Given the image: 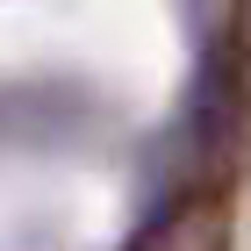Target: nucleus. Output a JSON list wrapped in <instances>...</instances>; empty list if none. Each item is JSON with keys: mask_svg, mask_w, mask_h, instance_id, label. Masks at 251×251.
Listing matches in <instances>:
<instances>
[{"mask_svg": "<svg viewBox=\"0 0 251 251\" xmlns=\"http://www.w3.org/2000/svg\"><path fill=\"white\" fill-rule=\"evenodd\" d=\"M136 251H230V208L215 194H187L136 237Z\"/></svg>", "mask_w": 251, "mask_h": 251, "instance_id": "obj_1", "label": "nucleus"}]
</instances>
